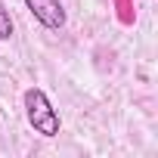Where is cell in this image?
<instances>
[{"instance_id": "6da1fadb", "label": "cell", "mask_w": 158, "mask_h": 158, "mask_svg": "<svg viewBox=\"0 0 158 158\" xmlns=\"http://www.w3.org/2000/svg\"><path fill=\"white\" fill-rule=\"evenodd\" d=\"M22 99H25V118H28V124L34 127V133H40V136H56L59 127H62V121H59L53 102L47 99V93H44L40 87H28Z\"/></svg>"}, {"instance_id": "7a4b0ae2", "label": "cell", "mask_w": 158, "mask_h": 158, "mask_svg": "<svg viewBox=\"0 0 158 158\" xmlns=\"http://www.w3.org/2000/svg\"><path fill=\"white\" fill-rule=\"evenodd\" d=\"M28 13L50 31H59L65 25V10H62V0H25Z\"/></svg>"}, {"instance_id": "3957f363", "label": "cell", "mask_w": 158, "mask_h": 158, "mask_svg": "<svg viewBox=\"0 0 158 158\" xmlns=\"http://www.w3.org/2000/svg\"><path fill=\"white\" fill-rule=\"evenodd\" d=\"M10 37H13V16L0 0V40H10Z\"/></svg>"}]
</instances>
